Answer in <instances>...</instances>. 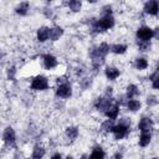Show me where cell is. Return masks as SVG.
<instances>
[{
    "instance_id": "6da1fadb",
    "label": "cell",
    "mask_w": 159,
    "mask_h": 159,
    "mask_svg": "<svg viewBox=\"0 0 159 159\" xmlns=\"http://www.w3.org/2000/svg\"><path fill=\"white\" fill-rule=\"evenodd\" d=\"M113 25H114V17L112 15H104L99 20L92 22V30H94L96 32H103L113 27Z\"/></svg>"
},
{
    "instance_id": "7a4b0ae2",
    "label": "cell",
    "mask_w": 159,
    "mask_h": 159,
    "mask_svg": "<svg viewBox=\"0 0 159 159\" xmlns=\"http://www.w3.org/2000/svg\"><path fill=\"white\" fill-rule=\"evenodd\" d=\"M154 36H155V31L148 26H143L137 30V37L139 39V41L149 42V40H152Z\"/></svg>"
},
{
    "instance_id": "3957f363",
    "label": "cell",
    "mask_w": 159,
    "mask_h": 159,
    "mask_svg": "<svg viewBox=\"0 0 159 159\" xmlns=\"http://www.w3.org/2000/svg\"><path fill=\"white\" fill-rule=\"evenodd\" d=\"M31 88L35 91H45L48 88V80L45 76H36L31 82Z\"/></svg>"
},
{
    "instance_id": "277c9868",
    "label": "cell",
    "mask_w": 159,
    "mask_h": 159,
    "mask_svg": "<svg viewBox=\"0 0 159 159\" xmlns=\"http://www.w3.org/2000/svg\"><path fill=\"white\" fill-rule=\"evenodd\" d=\"M112 133L114 134V138L116 139H123L124 137H127L128 135V133H129V127H127V125H124V124H118V125H114L113 127V129H112Z\"/></svg>"
},
{
    "instance_id": "5b68a950",
    "label": "cell",
    "mask_w": 159,
    "mask_h": 159,
    "mask_svg": "<svg viewBox=\"0 0 159 159\" xmlns=\"http://www.w3.org/2000/svg\"><path fill=\"white\" fill-rule=\"evenodd\" d=\"M72 94V88L71 86L66 82V83H62L57 87L56 89V96L57 97H61V98H70Z\"/></svg>"
},
{
    "instance_id": "8992f818",
    "label": "cell",
    "mask_w": 159,
    "mask_h": 159,
    "mask_svg": "<svg viewBox=\"0 0 159 159\" xmlns=\"http://www.w3.org/2000/svg\"><path fill=\"white\" fill-rule=\"evenodd\" d=\"M2 139H4V142H5L6 144H9V145H15V142H16L15 130H14L11 127H7V128L4 130Z\"/></svg>"
},
{
    "instance_id": "52a82bcc",
    "label": "cell",
    "mask_w": 159,
    "mask_h": 159,
    "mask_svg": "<svg viewBox=\"0 0 159 159\" xmlns=\"http://www.w3.org/2000/svg\"><path fill=\"white\" fill-rule=\"evenodd\" d=\"M112 106V99L108 98V97H104V98H98L94 103V107L96 109L101 111V112H106L109 107Z\"/></svg>"
},
{
    "instance_id": "ba28073f",
    "label": "cell",
    "mask_w": 159,
    "mask_h": 159,
    "mask_svg": "<svg viewBox=\"0 0 159 159\" xmlns=\"http://www.w3.org/2000/svg\"><path fill=\"white\" fill-rule=\"evenodd\" d=\"M152 128H153V120L148 117H143L140 119V122L138 123V129L143 133H148Z\"/></svg>"
},
{
    "instance_id": "9c48e42d",
    "label": "cell",
    "mask_w": 159,
    "mask_h": 159,
    "mask_svg": "<svg viewBox=\"0 0 159 159\" xmlns=\"http://www.w3.org/2000/svg\"><path fill=\"white\" fill-rule=\"evenodd\" d=\"M158 2L155 0H150V1H147L144 4V11L149 15H153V16H157L158 15Z\"/></svg>"
},
{
    "instance_id": "30bf717a",
    "label": "cell",
    "mask_w": 159,
    "mask_h": 159,
    "mask_svg": "<svg viewBox=\"0 0 159 159\" xmlns=\"http://www.w3.org/2000/svg\"><path fill=\"white\" fill-rule=\"evenodd\" d=\"M57 58L53 56V55H50V53H47V55H45L43 56V66L47 68V70H52V68H55L56 66H57Z\"/></svg>"
},
{
    "instance_id": "8fae6325",
    "label": "cell",
    "mask_w": 159,
    "mask_h": 159,
    "mask_svg": "<svg viewBox=\"0 0 159 159\" xmlns=\"http://www.w3.org/2000/svg\"><path fill=\"white\" fill-rule=\"evenodd\" d=\"M104 114L108 117V119H111V120H114V119H117L118 118V114H119V106L116 103V104H112L106 112H104Z\"/></svg>"
},
{
    "instance_id": "7c38bea8",
    "label": "cell",
    "mask_w": 159,
    "mask_h": 159,
    "mask_svg": "<svg viewBox=\"0 0 159 159\" xmlns=\"http://www.w3.org/2000/svg\"><path fill=\"white\" fill-rule=\"evenodd\" d=\"M48 37H50V29L46 26H41L37 30V40L40 42H45Z\"/></svg>"
},
{
    "instance_id": "4fadbf2b",
    "label": "cell",
    "mask_w": 159,
    "mask_h": 159,
    "mask_svg": "<svg viewBox=\"0 0 159 159\" xmlns=\"http://www.w3.org/2000/svg\"><path fill=\"white\" fill-rule=\"evenodd\" d=\"M119 76H120V71H119L118 68H116V67H107V68H106V77H107L108 80L114 81V80H117Z\"/></svg>"
},
{
    "instance_id": "5bb4252c",
    "label": "cell",
    "mask_w": 159,
    "mask_h": 159,
    "mask_svg": "<svg viewBox=\"0 0 159 159\" xmlns=\"http://www.w3.org/2000/svg\"><path fill=\"white\" fill-rule=\"evenodd\" d=\"M62 35H63V30H62V27H60V26H55V27L50 29V39H51L52 41H57Z\"/></svg>"
},
{
    "instance_id": "9a60e30c",
    "label": "cell",
    "mask_w": 159,
    "mask_h": 159,
    "mask_svg": "<svg viewBox=\"0 0 159 159\" xmlns=\"http://www.w3.org/2000/svg\"><path fill=\"white\" fill-rule=\"evenodd\" d=\"M45 153H46V150H45L43 147L36 145L34 148V150H32V159H42L43 155H45Z\"/></svg>"
},
{
    "instance_id": "2e32d148",
    "label": "cell",
    "mask_w": 159,
    "mask_h": 159,
    "mask_svg": "<svg viewBox=\"0 0 159 159\" xmlns=\"http://www.w3.org/2000/svg\"><path fill=\"white\" fill-rule=\"evenodd\" d=\"M104 158H106V154H104L103 149L99 147H96L89 155V159H104Z\"/></svg>"
},
{
    "instance_id": "e0dca14e",
    "label": "cell",
    "mask_w": 159,
    "mask_h": 159,
    "mask_svg": "<svg viewBox=\"0 0 159 159\" xmlns=\"http://www.w3.org/2000/svg\"><path fill=\"white\" fill-rule=\"evenodd\" d=\"M109 45L108 43H106V42H102L97 48H94V51L99 55V56H102V57H106V55L109 52Z\"/></svg>"
},
{
    "instance_id": "ac0fdd59",
    "label": "cell",
    "mask_w": 159,
    "mask_h": 159,
    "mask_svg": "<svg viewBox=\"0 0 159 159\" xmlns=\"http://www.w3.org/2000/svg\"><path fill=\"white\" fill-rule=\"evenodd\" d=\"M139 94V89H138V87L135 86V84H129L128 87H127V98H129V99H133L135 96H138Z\"/></svg>"
},
{
    "instance_id": "d6986e66",
    "label": "cell",
    "mask_w": 159,
    "mask_h": 159,
    "mask_svg": "<svg viewBox=\"0 0 159 159\" xmlns=\"http://www.w3.org/2000/svg\"><path fill=\"white\" fill-rule=\"evenodd\" d=\"M140 102L138 99H129L128 103H127V108L130 111V112H137L140 109Z\"/></svg>"
},
{
    "instance_id": "ffe728a7",
    "label": "cell",
    "mask_w": 159,
    "mask_h": 159,
    "mask_svg": "<svg viewBox=\"0 0 159 159\" xmlns=\"http://www.w3.org/2000/svg\"><path fill=\"white\" fill-rule=\"evenodd\" d=\"M148 61L145 60V58H143V57H139V58H137L135 60V62H134V66H135V68L137 70H139V71H143V70H145L147 67H148Z\"/></svg>"
},
{
    "instance_id": "44dd1931",
    "label": "cell",
    "mask_w": 159,
    "mask_h": 159,
    "mask_svg": "<svg viewBox=\"0 0 159 159\" xmlns=\"http://www.w3.org/2000/svg\"><path fill=\"white\" fill-rule=\"evenodd\" d=\"M66 135L71 140L76 139L78 137V128L77 127H68V128H66Z\"/></svg>"
},
{
    "instance_id": "7402d4cb",
    "label": "cell",
    "mask_w": 159,
    "mask_h": 159,
    "mask_svg": "<svg viewBox=\"0 0 159 159\" xmlns=\"http://www.w3.org/2000/svg\"><path fill=\"white\" fill-rule=\"evenodd\" d=\"M152 140V135L150 133H142L139 137V145L140 147H147Z\"/></svg>"
},
{
    "instance_id": "603a6c76",
    "label": "cell",
    "mask_w": 159,
    "mask_h": 159,
    "mask_svg": "<svg viewBox=\"0 0 159 159\" xmlns=\"http://www.w3.org/2000/svg\"><path fill=\"white\" fill-rule=\"evenodd\" d=\"M29 6H30V5H29V2H26V1H25V2H20V4L16 6L15 10H16V12H17L19 15H26L27 11H29Z\"/></svg>"
},
{
    "instance_id": "cb8c5ba5",
    "label": "cell",
    "mask_w": 159,
    "mask_h": 159,
    "mask_svg": "<svg viewBox=\"0 0 159 159\" xmlns=\"http://www.w3.org/2000/svg\"><path fill=\"white\" fill-rule=\"evenodd\" d=\"M111 51L116 55H122L127 51V46L125 45H122V43H117V45H113L111 47Z\"/></svg>"
},
{
    "instance_id": "d4e9b609",
    "label": "cell",
    "mask_w": 159,
    "mask_h": 159,
    "mask_svg": "<svg viewBox=\"0 0 159 159\" xmlns=\"http://www.w3.org/2000/svg\"><path fill=\"white\" fill-rule=\"evenodd\" d=\"M113 127H114V124H113V120H111V119H107V120H104V122L101 124V129H102V132H104V133L112 132Z\"/></svg>"
},
{
    "instance_id": "484cf974",
    "label": "cell",
    "mask_w": 159,
    "mask_h": 159,
    "mask_svg": "<svg viewBox=\"0 0 159 159\" xmlns=\"http://www.w3.org/2000/svg\"><path fill=\"white\" fill-rule=\"evenodd\" d=\"M82 7V2L81 1H77V0H72L68 2V9L73 12H78Z\"/></svg>"
},
{
    "instance_id": "4316f807",
    "label": "cell",
    "mask_w": 159,
    "mask_h": 159,
    "mask_svg": "<svg viewBox=\"0 0 159 159\" xmlns=\"http://www.w3.org/2000/svg\"><path fill=\"white\" fill-rule=\"evenodd\" d=\"M138 47H139L140 51H148L150 48V43L144 42V41H138Z\"/></svg>"
},
{
    "instance_id": "83f0119b",
    "label": "cell",
    "mask_w": 159,
    "mask_h": 159,
    "mask_svg": "<svg viewBox=\"0 0 159 159\" xmlns=\"http://www.w3.org/2000/svg\"><path fill=\"white\" fill-rule=\"evenodd\" d=\"M147 103H148L149 106H155V104L158 103V99H157V97H155V96H149V97H148Z\"/></svg>"
},
{
    "instance_id": "f1b7e54d",
    "label": "cell",
    "mask_w": 159,
    "mask_h": 159,
    "mask_svg": "<svg viewBox=\"0 0 159 159\" xmlns=\"http://www.w3.org/2000/svg\"><path fill=\"white\" fill-rule=\"evenodd\" d=\"M15 72H16V70H15V67H10V68L7 70V78H9V80H14V76H15Z\"/></svg>"
},
{
    "instance_id": "f546056e",
    "label": "cell",
    "mask_w": 159,
    "mask_h": 159,
    "mask_svg": "<svg viewBox=\"0 0 159 159\" xmlns=\"http://www.w3.org/2000/svg\"><path fill=\"white\" fill-rule=\"evenodd\" d=\"M89 84H91V81L88 82V78H83V80L81 81V86H82V88H87Z\"/></svg>"
},
{
    "instance_id": "4dcf8cb0",
    "label": "cell",
    "mask_w": 159,
    "mask_h": 159,
    "mask_svg": "<svg viewBox=\"0 0 159 159\" xmlns=\"http://www.w3.org/2000/svg\"><path fill=\"white\" fill-rule=\"evenodd\" d=\"M122 158H123V155H122V153H119V152L116 153V154L112 157V159H122Z\"/></svg>"
},
{
    "instance_id": "1f68e13d",
    "label": "cell",
    "mask_w": 159,
    "mask_h": 159,
    "mask_svg": "<svg viewBox=\"0 0 159 159\" xmlns=\"http://www.w3.org/2000/svg\"><path fill=\"white\" fill-rule=\"evenodd\" d=\"M158 81H159V78H158V80H154V81H152V82H153V84H152V86H153V88H154V89H158V87H159V84H158Z\"/></svg>"
},
{
    "instance_id": "d6a6232c",
    "label": "cell",
    "mask_w": 159,
    "mask_h": 159,
    "mask_svg": "<svg viewBox=\"0 0 159 159\" xmlns=\"http://www.w3.org/2000/svg\"><path fill=\"white\" fill-rule=\"evenodd\" d=\"M112 89H113V88H112V87H107V88H106V96H107V97H108V96H111V94H112V92H113V91H112Z\"/></svg>"
},
{
    "instance_id": "836d02e7",
    "label": "cell",
    "mask_w": 159,
    "mask_h": 159,
    "mask_svg": "<svg viewBox=\"0 0 159 159\" xmlns=\"http://www.w3.org/2000/svg\"><path fill=\"white\" fill-rule=\"evenodd\" d=\"M51 159H62V157H61L60 153H56V154H53V155L51 157Z\"/></svg>"
},
{
    "instance_id": "e575fe53",
    "label": "cell",
    "mask_w": 159,
    "mask_h": 159,
    "mask_svg": "<svg viewBox=\"0 0 159 159\" xmlns=\"http://www.w3.org/2000/svg\"><path fill=\"white\" fill-rule=\"evenodd\" d=\"M66 159H73V157H71V155H67V157H66Z\"/></svg>"
},
{
    "instance_id": "d590c367",
    "label": "cell",
    "mask_w": 159,
    "mask_h": 159,
    "mask_svg": "<svg viewBox=\"0 0 159 159\" xmlns=\"http://www.w3.org/2000/svg\"><path fill=\"white\" fill-rule=\"evenodd\" d=\"M81 159H88V158H87V155H82Z\"/></svg>"
},
{
    "instance_id": "8d00e7d4",
    "label": "cell",
    "mask_w": 159,
    "mask_h": 159,
    "mask_svg": "<svg viewBox=\"0 0 159 159\" xmlns=\"http://www.w3.org/2000/svg\"><path fill=\"white\" fill-rule=\"evenodd\" d=\"M152 159H158V158H152Z\"/></svg>"
}]
</instances>
